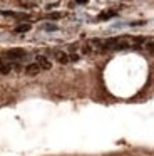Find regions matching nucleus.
Listing matches in <instances>:
<instances>
[{
	"label": "nucleus",
	"mask_w": 154,
	"mask_h": 156,
	"mask_svg": "<svg viewBox=\"0 0 154 156\" xmlns=\"http://www.w3.org/2000/svg\"><path fill=\"white\" fill-rule=\"evenodd\" d=\"M5 57L10 59V61H19V59L25 57V51H22V49H12V51L5 52Z\"/></svg>",
	"instance_id": "f257e3e1"
},
{
	"label": "nucleus",
	"mask_w": 154,
	"mask_h": 156,
	"mask_svg": "<svg viewBox=\"0 0 154 156\" xmlns=\"http://www.w3.org/2000/svg\"><path fill=\"white\" fill-rule=\"evenodd\" d=\"M25 72L29 76H35V74H39V72H40V66L39 64H29L25 67Z\"/></svg>",
	"instance_id": "f03ea898"
},
{
	"label": "nucleus",
	"mask_w": 154,
	"mask_h": 156,
	"mask_svg": "<svg viewBox=\"0 0 154 156\" xmlns=\"http://www.w3.org/2000/svg\"><path fill=\"white\" fill-rule=\"evenodd\" d=\"M37 64L40 66V69H50V62L44 55H37Z\"/></svg>",
	"instance_id": "7ed1b4c3"
},
{
	"label": "nucleus",
	"mask_w": 154,
	"mask_h": 156,
	"mask_svg": "<svg viewBox=\"0 0 154 156\" xmlns=\"http://www.w3.org/2000/svg\"><path fill=\"white\" fill-rule=\"evenodd\" d=\"M10 71H12V66L5 61H0V72H2V74H9Z\"/></svg>",
	"instance_id": "20e7f679"
},
{
	"label": "nucleus",
	"mask_w": 154,
	"mask_h": 156,
	"mask_svg": "<svg viewBox=\"0 0 154 156\" xmlns=\"http://www.w3.org/2000/svg\"><path fill=\"white\" fill-rule=\"evenodd\" d=\"M30 30V24H20L15 27V32L17 34H22V32H29Z\"/></svg>",
	"instance_id": "39448f33"
},
{
	"label": "nucleus",
	"mask_w": 154,
	"mask_h": 156,
	"mask_svg": "<svg viewBox=\"0 0 154 156\" xmlns=\"http://www.w3.org/2000/svg\"><path fill=\"white\" fill-rule=\"evenodd\" d=\"M57 61H59L60 64H67V62H69V55L64 54V52H57Z\"/></svg>",
	"instance_id": "423d86ee"
},
{
	"label": "nucleus",
	"mask_w": 154,
	"mask_h": 156,
	"mask_svg": "<svg viewBox=\"0 0 154 156\" xmlns=\"http://www.w3.org/2000/svg\"><path fill=\"white\" fill-rule=\"evenodd\" d=\"M114 15H116L114 12H104V14L99 15V19H100V20H104V19H110V17H114Z\"/></svg>",
	"instance_id": "0eeeda50"
},
{
	"label": "nucleus",
	"mask_w": 154,
	"mask_h": 156,
	"mask_svg": "<svg viewBox=\"0 0 154 156\" xmlns=\"http://www.w3.org/2000/svg\"><path fill=\"white\" fill-rule=\"evenodd\" d=\"M147 51H149V54H154V42H149V44H147Z\"/></svg>",
	"instance_id": "6e6552de"
},
{
	"label": "nucleus",
	"mask_w": 154,
	"mask_h": 156,
	"mask_svg": "<svg viewBox=\"0 0 154 156\" xmlns=\"http://www.w3.org/2000/svg\"><path fill=\"white\" fill-rule=\"evenodd\" d=\"M44 29H45V30H55V25H52V24H47V25H44Z\"/></svg>",
	"instance_id": "1a4fd4ad"
},
{
	"label": "nucleus",
	"mask_w": 154,
	"mask_h": 156,
	"mask_svg": "<svg viewBox=\"0 0 154 156\" xmlns=\"http://www.w3.org/2000/svg\"><path fill=\"white\" fill-rule=\"evenodd\" d=\"M47 17H49V19H59V17H60V14H49Z\"/></svg>",
	"instance_id": "9d476101"
},
{
	"label": "nucleus",
	"mask_w": 154,
	"mask_h": 156,
	"mask_svg": "<svg viewBox=\"0 0 154 156\" xmlns=\"http://www.w3.org/2000/svg\"><path fill=\"white\" fill-rule=\"evenodd\" d=\"M77 4H87V0H75Z\"/></svg>",
	"instance_id": "9b49d317"
}]
</instances>
